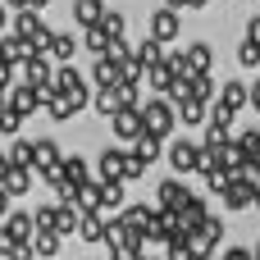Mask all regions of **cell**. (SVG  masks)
Returning <instances> with one entry per match:
<instances>
[{
  "mask_svg": "<svg viewBox=\"0 0 260 260\" xmlns=\"http://www.w3.org/2000/svg\"><path fill=\"white\" fill-rule=\"evenodd\" d=\"M9 32L14 37H23L37 55H50V46H55V32L37 18V9H23V14H14V23H9Z\"/></svg>",
  "mask_w": 260,
  "mask_h": 260,
  "instance_id": "cell-1",
  "label": "cell"
},
{
  "mask_svg": "<svg viewBox=\"0 0 260 260\" xmlns=\"http://www.w3.org/2000/svg\"><path fill=\"white\" fill-rule=\"evenodd\" d=\"M142 119H146V133H155V137L165 142V137L174 133V123H178V105L155 96V101H146V105H142Z\"/></svg>",
  "mask_w": 260,
  "mask_h": 260,
  "instance_id": "cell-2",
  "label": "cell"
},
{
  "mask_svg": "<svg viewBox=\"0 0 260 260\" xmlns=\"http://www.w3.org/2000/svg\"><path fill=\"white\" fill-rule=\"evenodd\" d=\"M165 155H169V165L178 169V178H187V174H201V165H206V151H201L197 142H187V137H174Z\"/></svg>",
  "mask_w": 260,
  "mask_h": 260,
  "instance_id": "cell-3",
  "label": "cell"
},
{
  "mask_svg": "<svg viewBox=\"0 0 260 260\" xmlns=\"http://www.w3.org/2000/svg\"><path fill=\"white\" fill-rule=\"evenodd\" d=\"M46 96H50V91H37V87H27V82H23V87L14 82V87H5L0 101H5V110H14V114H37V110H46Z\"/></svg>",
  "mask_w": 260,
  "mask_h": 260,
  "instance_id": "cell-4",
  "label": "cell"
},
{
  "mask_svg": "<svg viewBox=\"0 0 260 260\" xmlns=\"http://www.w3.org/2000/svg\"><path fill=\"white\" fill-rule=\"evenodd\" d=\"M55 91H59V96H69L78 110L96 101V96H87V82H82V73H78L73 64H59V73H55Z\"/></svg>",
  "mask_w": 260,
  "mask_h": 260,
  "instance_id": "cell-5",
  "label": "cell"
},
{
  "mask_svg": "<svg viewBox=\"0 0 260 260\" xmlns=\"http://www.w3.org/2000/svg\"><path fill=\"white\" fill-rule=\"evenodd\" d=\"M55 64H50V55H32L27 64H23V82L27 87H37V91H55Z\"/></svg>",
  "mask_w": 260,
  "mask_h": 260,
  "instance_id": "cell-6",
  "label": "cell"
},
{
  "mask_svg": "<svg viewBox=\"0 0 260 260\" xmlns=\"http://www.w3.org/2000/svg\"><path fill=\"white\" fill-rule=\"evenodd\" d=\"M32 238H37V215L9 210L5 215V229H0V242H32Z\"/></svg>",
  "mask_w": 260,
  "mask_h": 260,
  "instance_id": "cell-7",
  "label": "cell"
},
{
  "mask_svg": "<svg viewBox=\"0 0 260 260\" xmlns=\"http://www.w3.org/2000/svg\"><path fill=\"white\" fill-rule=\"evenodd\" d=\"M110 133L119 137V142H137V137H146V119H142V110H119L114 119H110Z\"/></svg>",
  "mask_w": 260,
  "mask_h": 260,
  "instance_id": "cell-8",
  "label": "cell"
},
{
  "mask_svg": "<svg viewBox=\"0 0 260 260\" xmlns=\"http://www.w3.org/2000/svg\"><path fill=\"white\" fill-rule=\"evenodd\" d=\"M178 27H183L178 9H169V5H165V9H155V14H151V27H146V37H155L160 46H169V41L178 37Z\"/></svg>",
  "mask_w": 260,
  "mask_h": 260,
  "instance_id": "cell-9",
  "label": "cell"
},
{
  "mask_svg": "<svg viewBox=\"0 0 260 260\" xmlns=\"http://www.w3.org/2000/svg\"><path fill=\"white\" fill-rule=\"evenodd\" d=\"M27 187H32V169H18V165L5 160V165H0V197L14 201V197H23Z\"/></svg>",
  "mask_w": 260,
  "mask_h": 260,
  "instance_id": "cell-10",
  "label": "cell"
},
{
  "mask_svg": "<svg viewBox=\"0 0 260 260\" xmlns=\"http://www.w3.org/2000/svg\"><path fill=\"white\" fill-rule=\"evenodd\" d=\"M219 206H229V210H251V206H256V183H251V178H233V183L219 192Z\"/></svg>",
  "mask_w": 260,
  "mask_h": 260,
  "instance_id": "cell-11",
  "label": "cell"
},
{
  "mask_svg": "<svg viewBox=\"0 0 260 260\" xmlns=\"http://www.w3.org/2000/svg\"><path fill=\"white\" fill-rule=\"evenodd\" d=\"M123 169H128V151H101L96 160V183H123Z\"/></svg>",
  "mask_w": 260,
  "mask_h": 260,
  "instance_id": "cell-12",
  "label": "cell"
},
{
  "mask_svg": "<svg viewBox=\"0 0 260 260\" xmlns=\"http://www.w3.org/2000/svg\"><path fill=\"white\" fill-rule=\"evenodd\" d=\"M91 78H96V87H101V91H114V87H123V64L105 55V59H96V64H91Z\"/></svg>",
  "mask_w": 260,
  "mask_h": 260,
  "instance_id": "cell-13",
  "label": "cell"
},
{
  "mask_svg": "<svg viewBox=\"0 0 260 260\" xmlns=\"http://www.w3.org/2000/svg\"><path fill=\"white\" fill-rule=\"evenodd\" d=\"M192 192H187V183L183 178H165L160 183V192H155V206L160 210H183V201H187Z\"/></svg>",
  "mask_w": 260,
  "mask_h": 260,
  "instance_id": "cell-14",
  "label": "cell"
},
{
  "mask_svg": "<svg viewBox=\"0 0 260 260\" xmlns=\"http://www.w3.org/2000/svg\"><path fill=\"white\" fill-rule=\"evenodd\" d=\"M133 59H137V69H142V73H151L155 64H165V46H160L155 37H142V46L133 50Z\"/></svg>",
  "mask_w": 260,
  "mask_h": 260,
  "instance_id": "cell-15",
  "label": "cell"
},
{
  "mask_svg": "<svg viewBox=\"0 0 260 260\" xmlns=\"http://www.w3.org/2000/svg\"><path fill=\"white\" fill-rule=\"evenodd\" d=\"M183 55H187V78H201V73H210V59H215V50H210L206 41H192Z\"/></svg>",
  "mask_w": 260,
  "mask_h": 260,
  "instance_id": "cell-16",
  "label": "cell"
},
{
  "mask_svg": "<svg viewBox=\"0 0 260 260\" xmlns=\"http://www.w3.org/2000/svg\"><path fill=\"white\" fill-rule=\"evenodd\" d=\"M105 0H73V23H82V27H96V23H105Z\"/></svg>",
  "mask_w": 260,
  "mask_h": 260,
  "instance_id": "cell-17",
  "label": "cell"
},
{
  "mask_svg": "<svg viewBox=\"0 0 260 260\" xmlns=\"http://www.w3.org/2000/svg\"><path fill=\"white\" fill-rule=\"evenodd\" d=\"M82 46H87L96 59H105V55H110V46H114V37H110V27H105V23H96V27H87V32H82Z\"/></svg>",
  "mask_w": 260,
  "mask_h": 260,
  "instance_id": "cell-18",
  "label": "cell"
},
{
  "mask_svg": "<svg viewBox=\"0 0 260 260\" xmlns=\"http://www.w3.org/2000/svg\"><path fill=\"white\" fill-rule=\"evenodd\" d=\"M219 101L238 114L242 105H251V87H247V82H238V78H229V82H224V91H219Z\"/></svg>",
  "mask_w": 260,
  "mask_h": 260,
  "instance_id": "cell-19",
  "label": "cell"
},
{
  "mask_svg": "<svg viewBox=\"0 0 260 260\" xmlns=\"http://www.w3.org/2000/svg\"><path fill=\"white\" fill-rule=\"evenodd\" d=\"M206 219H210L206 201H201V197H187V201H183V224H187V233H201Z\"/></svg>",
  "mask_w": 260,
  "mask_h": 260,
  "instance_id": "cell-20",
  "label": "cell"
},
{
  "mask_svg": "<svg viewBox=\"0 0 260 260\" xmlns=\"http://www.w3.org/2000/svg\"><path fill=\"white\" fill-rule=\"evenodd\" d=\"M105 229H110V219H105V215H82L78 242H101V247H105Z\"/></svg>",
  "mask_w": 260,
  "mask_h": 260,
  "instance_id": "cell-21",
  "label": "cell"
},
{
  "mask_svg": "<svg viewBox=\"0 0 260 260\" xmlns=\"http://www.w3.org/2000/svg\"><path fill=\"white\" fill-rule=\"evenodd\" d=\"M146 82H151V91H155V96H169V91H174V82H178V73H174L169 64H155V69L146 73Z\"/></svg>",
  "mask_w": 260,
  "mask_h": 260,
  "instance_id": "cell-22",
  "label": "cell"
},
{
  "mask_svg": "<svg viewBox=\"0 0 260 260\" xmlns=\"http://www.w3.org/2000/svg\"><path fill=\"white\" fill-rule=\"evenodd\" d=\"M64 183H69V187H87V183H91L82 155H64Z\"/></svg>",
  "mask_w": 260,
  "mask_h": 260,
  "instance_id": "cell-23",
  "label": "cell"
},
{
  "mask_svg": "<svg viewBox=\"0 0 260 260\" xmlns=\"http://www.w3.org/2000/svg\"><path fill=\"white\" fill-rule=\"evenodd\" d=\"M46 114L64 123V119H73V114H78V105H73L69 96H59V91H50V96H46Z\"/></svg>",
  "mask_w": 260,
  "mask_h": 260,
  "instance_id": "cell-24",
  "label": "cell"
},
{
  "mask_svg": "<svg viewBox=\"0 0 260 260\" xmlns=\"http://www.w3.org/2000/svg\"><path fill=\"white\" fill-rule=\"evenodd\" d=\"M229 128H233V110H229L224 101H215V105H210V133H215V137H229Z\"/></svg>",
  "mask_w": 260,
  "mask_h": 260,
  "instance_id": "cell-25",
  "label": "cell"
},
{
  "mask_svg": "<svg viewBox=\"0 0 260 260\" xmlns=\"http://www.w3.org/2000/svg\"><path fill=\"white\" fill-rule=\"evenodd\" d=\"M133 151H137L146 165H155V160H160V151H169V146H165L155 133H146V137H137V142H133Z\"/></svg>",
  "mask_w": 260,
  "mask_h": 260,
  "instance_id": "cell-26",
  "label": "cell"
},
{
  "mask_svg": "<svg viewBox=\"0 0 260 260\" xmlns=\"http://www.w3.org/2000/svg\"><path fill=\"white\" fill-rule=\"evenodd\" d=\"M73 50H78V41H73L69 32H55V46H50V59H59V64H73Z\"/></svg>",
  "mask_w": 260,
  "mask_h": 260,
  "instance_id": "cell-27",
  "label": "cell"
},
{
  "mask_svg": "<svg viewBox=\"0 0 260 260\" xmlns=\"http://www.w3.org/2000/svg\"><path fill=\"white\" fill-rule=\"evenodd\" d=\"M91 110H96V114H105V119H114V114L123 110V101H119V91H96Z\"/></svg>",
  "mask_w": 260,
  "mask_h": 260,
  "instance_id": "cell-28",
  "label": "cell"
},
{
  "mask_svg": "<svg viewBox=\"0 0 260 260\" xmlns=\"http://www.w3.org/2000/svg\"><path fill=\"white\" fill-rule=\"evenodd\" d=\"M32 247H37V256H59V247H64V238H59V233H46V229H37V238H32Z\"/></svg>",
  "mask_w": 260,
  "mask_h": 260,
  "instance_id": "cell-29",
  "label": "cell"
},
{
  "mask_svg": "<svg viewBox=\"0 0 260 260\" xmlns=\"http://www.w3.org/2000/svg\"><path fill=\"white\" fill-rule=\"evenodd\" d=\"M178 114H183V123H187V128H197L201 119H210L206 101H187V105H178Z\"/></svg>",
  "mask_w": 260,
  "mask_h": 260,
  "instance_id": "cell-30",
  "label": "cell"
},
{
  "mask_svg": "<svg viewBox=\"0 0 260 260\" xmlns=\"http://www.w3.org/2000/svg\"><path fill=\"white\" fill-rule=\"evenodd\" d=\"M0 256L5 260H32L37 247H32V242H0Z\"/></svg>",
  "mask_w": 260,
  "mask_h": 260,
  "instance_id": "cell-31",
  "label": "cell"
},
{
  "mask_svg": "<svg viewBox=\"0 0 260 260\" xmlns=\"http://www.w3.org/2000/svg\"><path fill=\"white\" fill-rule=\"evenodd\" d=\"M238 146L247 151V160H251V165H260V133H256V128H247V133H238Z\"/></svg>",
  "mask_w": 260,
  "mask_h": 260,
  "instance_id": "cell-32",
  "label": "cell"
},
{
  "mask_svg": "<svg viewBox=\"0 0 260 260\" xmlns=\"http://www.w3.org/2000/svg\"><path fill=\"white\" fill-rule=\"evenodd\" d=\"M37 229L59 233V206H37Z\"/></svg>",
  "mask_w": 260,
  "mask_h": 260,
  "instance_id": "cell-33",
  "label": "cell"
},
{
  "mask_svg": "<svg viewBox=\"0 0 260 260\" xmlns=\"http://www.w3.org/2000/svg\"><path fill=\"white\" fill-rule=\"evenodd\" d=\"M215 251H219V242H210L206 233H192V256L197 260H215Z\"/></svg>",
  "mask_w": 260,
  "mask_h": 260,
  "instance_id": "cell-34",
  "label": "cell"
},
{
  "mask_svg": "<svg viewBox=\"0 0 260 260\" xmlns=\"http://www.w3.org/2000/svg\"><path fill=\"white\" fill-rule=\"evenodd\" d=\"M165 260H197V256H192V238L169 242V247H165Z\"/></svg>",
  "mask_w": 260,
  "mask_h": 260,
  "instance_id": "cell-35",
  "label": "cell"
},
{
  "mask_svg": "<svg viewBox=\"0 0 260 260\" xmlns=\"http://www.w3.org/2000/svg\"><path fill=\"white\" fill-rule=\"evenodd\" d=\"M238 64H242V69H256L260 64V46L256 41H242V46H238Z\"/></svg>",
  "mask_w": 260,
  "mask_h": 260,
  "instance_id": "cell-36",
  "label": "cell"
},
{
  "mask_svg": "<svg viewBox=\"0 0 260 260\" xmlns=\"http://www.w3.org/2000/svg\"><path fill=\"white\" fill-rule=\"evenodd\" d=\"M146 169H151V165H146V160H142L137 151H128V169H123V183H133V178H142Z\"/></svg>",
  "mask_w": 260,
  "mask_h": 260,
  "instance_id": "cell-37",
  "label": "cell"
},
{
  "mask_svg": "<svg viewBox=\"0 0 260 260\" xmlns=\"http://www.w3.org/2000/svg\"><path fill=\"white\" fill-rule=\"evenodd\" d=\"M18 128H23V114L5 110V114H0V133H5V137H18Z\"/></svg>",
  "mask_w": 260,
  "mask_h": 260,
  "instance_id": "cell-38",
  "label": "cell"
},
{
  "mask_svg": "<svg viewBox=\"0 0 260 260\" xmlns=\"http://www.w3.org/2000/svg\"><path fill=\"white\" fill-rule=\"evenodd\" d=\"M192 91H197V101H206V105H210V96H215V82H210V73H201V78L192 82Z\"/></svg>",
  "mask_w": 260,
  "mask_h": 260,
  "instance_id": "cell-39",
  "label": "cell"
},
{
  "mask_svg": "<svg viewBox=\"0 0 260 260\" xmlns=\"http://www.w3.org/2000/svg\"><path fill=\"white\" fill-rule=\"evenodd\" d=\"M105 27H110V37H123V27H128V18H123L119 9H110V14H105Z\"/></svg>",
  "mask_w": 260,
  "mask_h": 260,
  "instance_id": "cell-40",
  "label": "cell"
},
{
  "mask_svg": "<svg viewBox=\"0 0 260 260\" xmlns=\"http://www.w3.org/2000/svg\"><path fill=\"white\" fill-rule=\"evenodd\" d=\"M201 233H206V238H210V242H224V219H219V215H210V219H206V229H201Z\"/></svg>",
  "mask_w": 260,
  "mask_h": 260,
  "instance_id": "cell-41",
  "label": "cell"
},
{
  "mask_svg": "<svg viewBox=\"0 0 260 260\" xmlns=\"http://www.w3.org/2000/svg\"><path fill=\"white\" fill-rule=\"evenodd\" d=\"M219 260H256V251H247V247H224Z\"/></svg>",
  "mask_w": 260,
  "mask_h": 260,
  "instance_id": "cell-42",
  "label": "cell"
},
{
  "mask_svg": "<svg viewBox=\"0 0 260 260\" xmlns=\"http://www.w3.org/2000/svg\"><path fill=\"white\" fill-rule=\"evenodd\" d=\"M247 41H256V46H260V14L247 18Z\"/></svg>",
  "mask_w": 260,
  "mask_h": 260,
  "instance_id": "cell-43",
  "label": "cell"
},
{
  "mask_svg": "<svg viewBox=\"0 0 260 260\" xmlns=\"http://www.w3.org/2000/svg\"><path fill=\"white\" fill-rule=\"evenodd\" d=\"M251 110L260 114V78H256V87H251Z\"/></svg>",
  "mask_w": 260,
  "mask_h": 260,
  "instance_id": "cell-44",
  "label": "cell"
},
{
  "mask_svg": "<svg viewBox=\"0 0 260 260\" xmlns=\"http://www.w3.org/2000/svg\"><path fill=\"white\" fill-rule=\"evenodd\" d=\"M9 9H18V14H23V9H32V0H9Z\"/></svg>",
  "mask_w": 260,
  "mask_h": 260,
  "instance_id": "cell-45",
  "label": "cell"
},
{
  "mask_svg": "<svg viewBox=\"0 0 260 260\" xmlns=\"http://www.w3.org/2000/svg\"><path fill=\"white\" fill-rule=\"evenodd\" d=\"M206 5H210V0H187L183 9H206Z\"/></svg>",
  "mask_w": 260,
  "mask_h": 260,
  "instance_id": "cell-46",
  "label": "cell"
},
{
  "mask_svg": "<svg viewBox=\"0 0 260 260\" xmlns=\"http://www.w3.org/2000/svg\"><path fill=\"white\" fill-rule=\"evenodd\" d=\"M46 5H50V0H32V9H37V14H41V9H46Z\"/></svg>",
  "mask_w": 260,
  "mask_h": 260,
  "instance_id": "cell-47",
  "label": "cell"
},
{
  "mask_svg": "<svg viewBox=\"0 0 260 260\" xmlns=\"http://www.w3.org/2000/svg\"><path fill=\"white\" fill-rule=\"evenodd\" d=\"M256 210H260V183H256Z\"/></svg>",
  "mask_w": 260,
  "mask_h": 260,
  "instance_id": "cell-48",
  "label": "cell"
}]
</instances>
